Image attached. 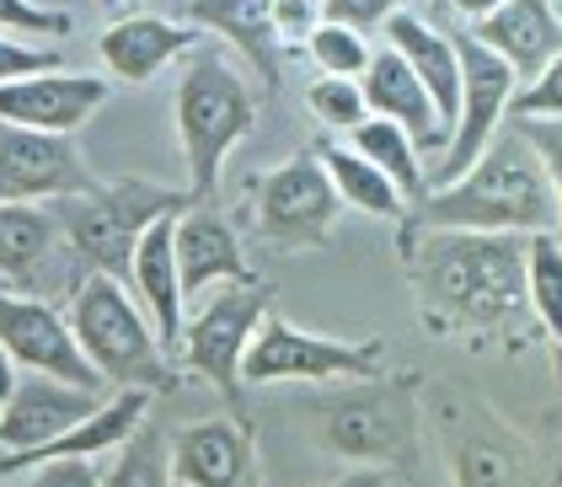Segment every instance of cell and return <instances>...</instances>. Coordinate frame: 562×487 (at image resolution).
Here are the masks:
<instances>
[{
  "instance_id": "6da1fadb",
  "label": "cell",
  "mask_w": 562,
  "mask_h": 487,
  "mask_svg": "<svg viewBox=\"0 0 562 487\" xmlns=\"http://www.w3.org/2000/svg\"><path fill=\"white\" fill-rule=\"evenodd\" d=\"M407 273L434 332H515L530 316L519 230H418L402 225Z\"/></svg>"
},
{
  "instance_id": "7a4b0ae2",
  "label": "cell",
  "mask_w": 562,
  "mask_h": 487,
  "mask_svg": "<svg viewBox=\"0 0 562 487\" xmlns=\"http://www.w3.org/2000/svg\"><path fill=\"white\" fill-rule=\"evenodd\" d=\"M407 225L418 230H558V188L536 145L509 124L461 178L424 188Z\"/></svg>"
},
{
  "instance_id": "3957f363",
  "label": "cell",
  "mask_w": 562,
  "mask_h": 487,
  "mask_svg": "<svg viewBox=\"0 0 562 487\" xmlns=\"http://www.w3.org/2000/svg\"><path fill=\"white\" fill-rule=\"evenodd\" d=\"M70 332L81 343V354L102 370V381L119 386H145L150 397L177 392V375L167 364V349L156 338V327L139 316L130 284L113 273H81V284L70 290Z\"/></svg>"
},
{
  "instance_id": "277c9868",
  "label": "cell",
  "mask_w": 562,
  "mask_h": 487,
  "mask_svg": "<svg viewBox=\"0 0 562 487\" xmlns=\"http://www.w3.org/2000/svg\"><path fill=\"white\" fill-rule=\"evenodd\" d=\"M172 107H177L182 161H188V193L193 199H215L225 156L258 124V102H252L247 81L236 76V65L220 48H193V59H188L182 81H177Z\"/></svg>"
},
{
  "instance_id": "5b68a950",
  "label": "cell",
  "mask_w": 562,
  "mask_h": 487,
  "mask_svg": "<svg viewBox=\"0 0 562 487\" xmlns=\"http://www.w3.org/2000/svg\"><path fill=\"white\" fill-rule=\"evenodd\" d=\"M193 193L188 188H156V182H97L91 193H65L54 199V215L59 230L76 252L81 273H113L130 284V263H134V241L139 230L172 209H188Z\"/></svg>"
},
{
  "instance_id": "8992f818",
  "label": "cell",
  "mask_w": 562,
  "mask_h": 487,
  "mask_svg": "<svg viewBox=\"0 0 562 487\" xmlns=\"http://www.w3.org/2000/svg\"><path fill=\"white\" fill-rule=\"evenodd\" d=\"M322 444L344 461H364V466H413L418 461V412H413V381L402 386H375L353 381V392L322 401Z\"/></svg>"
},
{
  "instance_id": "52a82bcc",
  "label": "cell",
  "mask_w": 562,
  "mask_h": 487,
  "mask_svg": "<svg viewBox=\"0 0 562 487\" xmlns=\"http://www.w3.org/2000/svg\"><path fill=\"white\" fill-rule=\"evenodd\" d=\"M273 310V284L236 279L215 301H204L193 321H182V359L193 375H204L231 407H241V354L258 332V321Z\"/></svg>"
},
{
  "instance_id": "ba28073f",
  "label": "cell",
  "mask_w": 562,
  "mask_h": 487,
  "mask_svg": "<svg viewBox=\"0 0 562 487\" xmlns=\"http://www.w3.org/2000/svg\"><path fill=\"white\" fill-rule=\"evenodd\" d=\"M381 375V343H338L322 332H305L284 316H262L247 354H241V386H273V381H370Z\"/></svg>"
},
{
  "instance_id": "9c48e42d",
  "label": "cell",
  "mask_w": 562,
  "mask_h": 487,
  "mask_svg": "<svg viewBox=\"0 0 562 487\" xmlns=\"http://www.w3.org/2000/svg\"><path fill=\"white\" fill-rule=\"evenodd\" d=\"M338 209H344V199H338V188L327 178L316 145H305V150H295L284 167H273V172L258 182V199H252L258 236L273 241L279 252L322 247V241L333 236Z\"/></svg>"
},
{
  "instance_id": "30bf717a",
  "label": "cell",
  "mask_w": 562,
  "mask_h": 487,
  "mask_svg": "<svg viewBox=\"0 0 562 487\" xmlns=\"http://www.w3.org/2000/svg\"><path fill=\"white\" fill-rule=\"evenodd\" d=\"M450 38H456V54H461V118H456L450 145L439 150L434 182L461 178L476 156L487 150V139L504 129V118H509V97H515V87H519L515 65H509L504 54H493L472 27H450Z\"/></svg>"
},
{
  "instance_id": "8fae6325",
  "label": "cell",
  "mask_w": 562,
  "mask_h": 487,
  "mask_svg": "<svg viewBox=\"0 0 562 487\" xmlns=\"http://www.w3.org/2000/svg\"><path fill=\"white\" fill-rule=\"evenodd\" d=\"M0 349L22 370H44V375H59L70 386H87V392H113L102 381V370L81 354V343L70 332V316L44 295L11 290L5 279H0Z\"/></svg>"
},
{
  "instance_id": "7c38bea8",
  "label": "cell",
  "mask_w": 562,
  "mask_h": 487,
  "mask_svg": "<svg viewBox=\"0 0 562 487\" xmlns=\"http://www.w3.org/2000/svg\"><path fill=\"white\" fill-rule=\"evenodd\" d=\"M0 279L27 295H70L81 284V263L59 230L54 209L0 204Z\"/></svg>"
},
{
  "instance_id": "4fadbf2b",
  "label": "cell",
  "mask_w": 562,
  "mask_h": 487,
  "mask_svg": "<svg viewBox=\"0 0 562 487\" xmlns=\"http://www.w3.org/2000/svg\"><path fill=\"white\" fill-rule=\"evenodd\" d=\"M91 188L97 178L70 134L0 124V204L65 199V193H91Z\"/></svg>"
},
{
  "instance_id": "5bb4252c",
  "label": "cell",
  "mask_w": 562,
  "mask_h": 487,
  "mask_svg": "<svg viewBox=\"0 0 562 487\" xmlns=\"http://www.w3.org/2000/svg\"><path fill=\"white\" fill-rule=\"evenodd\" d=\"M102 397H108V392L70 386V381L44 375V370L16 375L11 397L0 407V450H38V444L59 440L70 423H81L87 412H97Z\"/></svg>"
},
{
  "instance_id": "9a60e30c",
  "label": "cell",
  "mask_w": 562,
  "mask_h": 487,
  "mask_svg": "<svg viewBox=\"0 0 562 487\" xmlns=\"http://www.w3.org/2000/svg\"><path fill=\"white\" fill-rule=\"evenodd\" d=\"M108 91H113L108 76H81V70L16 76V81H0V124L76 134L108 102Z\"/></svg>"
},
{
  "instance_id": "2e32d148",
  "label": "cell",
  "mask_w": 562,
  "mask_h": 487,
  "mask_svg": "<svg viewBox=\"0 0 562 487\" xmlns=\"http://www.w3.org/2000/svg\"><path fill=\"white\" fill-rule=\"evenodd\" d=\"M359 87H364L370 113L396 118L402 129L413 134V145H418L424 156H439V150L450 145V124L439 118L429 87H424V81H418V70L402 59V48H391V44L375 48V54H370V65H364V76H359Z\"/></svg>"
},
{
  "instance_id": "e0dca14e",
  "label": "cell",
  "mask_w": 562,
  "mask_h": 487,
  "mask_svg": "<svg viewBox=\"0 0 562 487\" xmlns=\"http://www.w3.org/2000/svg\"><path fill=\"white\" fill-rule=\"evenodd\" d=\"M177 273H182V301H199L210 284H236V279H258L247 258H241V241L231 220L210 209V199H193L188 209H177Z\"/></svg>"
},
{
  "instance_id": "ac0fdd59",
  "label": "cell",
  "mask_w": 562,
  "mask_h": 487,
  "mask_svg": "<svg viewBox=\"0 0 562 487\" xmlns=\"http://www.w3.org/2000/svg\"><path fill=\"white\" fill-rule=\"evenodd\" d=\"M193 48H199L193 22H167V16H145V11H130L97 33V54H102L108 76H119L130 87H145L150 76H161L172 59L193 54Z\"/></svg>"
},
{
  "instance_id": "d6986e66",
  "label": "cell",
  "mask_w": 562,
  "mask_h": 487,
  "mask_svg": "<svg viewBox=\"0 0 562 487\" xmlns=\"http://www.w3.org/2000/svg\"><path fill=\"white\" fill-rule=\"evenodd\" d=\"M177 209L150 220L134 241V263H130V290L139 295V306L150 310V327L161 338V349L182 343V273H177Z\"/></svg>"
},
{
  "instance_id": "ffe728a7",
  "label": "cell",
  "mask_w": 562,
  "mask_h": 487,
  "mask_svg": "<svg viewBox=\"0 0 562 487\" xmlns=\"http://www.w3.org/2000/svg\"><path fill=\"white\" fill-rule=\"evenodd\" d=\"M172 483L188 487H241L252 483V429L236 418L193 423L172 440Z\"/></svg>"
},
{
  "instance_id": "44dd1931",
  "label": "cell",
  "mask_w": 562,
  "mask_h": 487,
  "mask_svg": "<svg viewBox=\"0 0 562 487\" xmlns=\"http://www.w3.org/2000/svg\"><path fill=\"white\" fill-rule=\"evenodd\" d=\"M472 33L515 65L519 81H530L552 54H562V16L552 0H504L487 16H476Z\"/></svg>"
},
{
  "instance_id": "7402d4cb",
  "label": "cell",
  "mask_w": 562,
  "mask_h": 487,
  "mask_svg": "<svg viewBox=\"0 0 562 487\" xmlns=\"http://www.w3.org/2000/svg\"><path fill=\"white\" fill-rule=\"evenodd\" d=\"M182 16L193 27H210L225 44L247 54V65L262 76V87L279 91L284 76V44H279V22H273V0H182Z\"/></svg>"
},
{
  "instance_id": "603a6c76",
  "label": "cell",
  "mask_w": 562,
  "mask_h": 487,
  "mask_svg": "<svg viewBox=\"0 0 562 487\" xmlns=\"http://www.w3.org/2000/svg\"><path fill=\"white\" fill-rule=\"evenodd\" d=\"M386 44L402 48V59L418 70V81L429 87L439 118L456 134V118H461V54H456L450 27H434V22L413 16V11L402 5L396 16H386Z\"/></svg>"
},
{
  "instance_id": "cb8c5ba5",
  "label": "cell",
  "mask_w": 562,
  "mask_h": 487,
  "mask_svg": "<svg viewBox=\"0 0 562 487\" xmlns=\"http://www.w3.org/2000/svg\"><path fill=\"white\" fill-rule=\"evenodd\" d=\"M316 150H322V167H327V178L338 188L344 209H364V215H375V220H407L402 188H396L370 156H359L353 145H316Z\"/></svg>"
},
{
  "instance_id": "d4e9b609",
  "label": "cell",
  "mask_w": 562,
  "mask_h": 487,
  "mask_svg": "<svg viewBox=\"0 0 562 487\" xmlns=\"http://www.w3.org/2000/svg\"><path fill=\"white\" fill-rule=\"evenodd\" d=\"M348 134H353V150H359V156H370V161H375V167L402 188V199H407V204H418V199H424V188H429V178H424V150L413 145V134L402 129L396 118L370 113V118H359Z\"/></svg>"
},
{
  "instance_id": "484cf974",
  "label": "cell",
  "mask_w": 562,
  "mask_h": 487,
  "mask_svg": "<svg viewBox=\"0 0 562 487\" xmlns=\"http://www.w3.org/2000/svg\"><path fill=\"white\" fill-rule=\"evenodd\" d=\"M525 290H530V316L547 327V338L562 349V241H558V230H530L525 236Z\"/></svg>"
},
{
  "instance_id": "4316f807",
  "label": "cell",
  "mask_w": 562,
  "mask_h": 487,
  "mask_svg": "<svg viewBox=\"0 0 562 487\" xmlns=\"http://www.w3.org/2000/svg\"><path fill=\"white\" fill-rule=\"evenodd\" d=\"M108 487H167L172 483V444L150 423V412L134 423V434L119 444V466L102 472Z\"/></svg>"
},
{
  "instance_id": "83f0119b",
  "label": "cell",
  "mask_w": 562,
  "mask_h": 487,
  "mask_svg": "<svg viewBox=\"0 0 562 487\" xmlns=\"http://www.w3.org/2000/svg\"><path fill=\"white\" fill-rule=\"evenodd\" d=\"M305 48H311V59H316V70L322 76H364V65H370V38L359 33V27H348V22H316L311 33H305Z\"/></svg>"
},
{
  "instance_id": "f1b7e54d",
  "label": "cell",
  "mask_w": 562,
  "mask_h": 487,
  "mask_svg": "<svg viewBox=\"0 0 562 487\" xmlns=\"http://www.w3.org/2000/svg\"><path fill=\"white\" fill-rule=\"evenodd\" d=\"M305 107L327 124V129H353L359 118H370V102H364V87L353 76H322L305 91Z\"/></svg>"
},
{
  "instance_id": "f546056e",
  "label": "cell",
  "mask_w": 562,
  "mask_h": 487,
  "mask_svg": "<svg viewBox=\"0 0 562 487\" xmlns=\"http://www.w3.org/2000/svg\"><path fill=\"white\" fill-rule=\"evenodd\" d=\"M509 118H562V54H552L530 81L509 97Z\"/></svg>"
},
{
  "instance_id": "4dcf8cb0",
  "label": "cell",
  "mask_w": 562,
  "mask_h": 487,
  "mask_svg": "<svg viewBox=\"0 0 562 487\" xmlns=\"http://www.w3.org/2000/svg\"><path fill=\"white\" fill-rule=\"evenodd\" d=\"M16 483H33V487H97L102 483V472H97V455H54V461L27 466Z\"/></svg>"
},
{
  "instance_id": "1f68e13d",
  "label": "cell",
  "mask_w": 562,
  "mask_h": 487,
  "mask_svg": "<svg viewBox=\"0 0 562 487\" xmlns=\"http://www.w3.org/2000/svg\"><path fill=\"white\" fill-rule=\"evenodd\" d=\"M530 145H536V156L547 161V178L558 188V241H562V118H509Z\"/></svg>"
},
{
  "instance_id": "d6a6232c",
  "label": "cell",
  "mask_w": 562,
  "mask_h": 487,
  "mask_svg": "<svg viewBox=\"0 0 562 487\" xmlns=\"http://www.w3.org/2000/svg\"><path fill=\"white\" fill-rule=\"evenodd\" d=\"M44 70H65L59 48H38V44H22V38H5V33H0V81L44 76Z\"/></svg>"
},
{
  "instance_id": "836d02e7",
  "label": "cell",
  "mask_w": 562,
  "mask_h": 487,
  "mask_svg": "<svg viewBox=\"0 0 562 487\" xmlns=\"http://www.w3.org/2000/svg\"><path fill=\"white\" fill-rule=\"evenodd\" d=\"M0 27L65 38V33H70V16H65V11H44V5H33V0H0Z\"/></svg>"
},
{
  "instance_id": "e575fe53",
  "label": "cell",
  "mask_w": 562,
  "mask_h": 487,
  "mask_svg": "<svg viewBox=\"0 0 562 487\" xmlns=\"http://www.w3.org/2000/svg\"><path fill=\"white\" fill-rule=\"evenodd\" d=\"M402 5H407V0H322V16L370 33V27H386V16H396Z\"/></svg>"
},
{
  "instance_id": "d590c367",
  "label": "cell",
  "mask_w": 562,
  "mask_h": 487,
  "mask_svg": "<svg viewBox=\"0 0 562 487\" xmlns=\"http://www.w3.org/2000/svg\"><path fill=\"white\" fill-rule=\"evenodd\" d=\"M445 5H450V11H461V16H487V11H493V5H504V0H445Z\"/></svg>"
},
{
  "instance_id": "8d00e7d4",
  "label": "cell",
  "mask_w": 562,
  "mask_h": 487,
  "mask_svg": "<svg viewBox=\"0 0 562 487\" xmlns=\"http://www.w3.org/2000/svg\"><path fill=\"white\" fill-rule=\"evenodd\" d=\"M11 386H16V359L0 349V407H5V397H11Z\"/></svg>"
},
{
  "instance_id": "74e56055",
  "label": "cell",
  "mask_w": 562,
  "mask_h": 487,
  "mask_svg": "<svg viewBox=\"0 0 562 487\" xmlns=\"http://www.w3.org/2000/svg\"><path fill=\"white\" fill-rule=\"evenodd\" d=\"M124 5H139V0H124Z\"/></svg>"
},
{
  "instance_id": "f35d334b",
  "label": "cell",
  "mask_w": 562,
  "mask_h": 487,
  "mask_svg": "<svg viewBox=\"0 0 562 487\" xmlns=\"http://www.w3.org/2000/svg\"><path fill=\"white\" fill-rule=\"evenodd\" d=\"M558 16H562V0H558Z\"/></svg>"
},
{
  "instance_id": "ab89813d",
  "label": "cell",
  "mask_w": 562,
  "mask_h": 487,
  "mask_svg": "<svg viewBox=\"0 0 562 487\" xmlns=\"http://www.w3.org/2000/svg\"><path fill=\"white\" fill-rule=\"evenodd\" d=\"M108 5H113V0H108Z\"/></svg>"
}]
</instances>
